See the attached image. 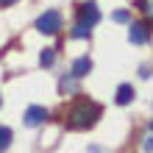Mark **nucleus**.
<instances>
[{"label": "nucleus", "instance_id": "obj_1", "mask_svg": "<svg viewBox=\"0 0 153 153\" xmlns=\"http://www.w3.org/2000/svg\"><path fill=\"white\" fill-rule=\"evenodd\" d=\"M100 117V106L97 103H89V100H78L73 109L67 111V128L70 131H84V128H92Z\"/></svg>", "mask_w": 153, "mask_h": 153}, {"label": "nucleus", "instance_id": "obj_2", "mask_svg": "<svg viewBox=\"0 0 153 153\" xmlns=\"http://www.w3.org/2000/svg\"><path fill=\"white\" fill-rule=\"evenodd\" d=\"M59 28H61V14L59 11H45L39 20H36V31L39 33L53 36V33H59Z\"/></svg>", "mask_w": 153, "mask_h": 153}, {"label": "nucleus", "instance_id": "obj_3", "mask_svg": "<svg viewBox=\"0 0 153 153\" xmlns=\"http://www.w3.org/2000/svg\"><path fill=\"white\" fill-rule=\"evenodd\" d=\"M128 39L134 42V45H145L148 39H150V28L145 22H131L128 25Z\"/></svg>", "mask_w": 153, "mask_h": 153}, {"label": "nucleus", "instance_id": "obj_4", "mask_svg": "<svg viewBox=\"0 0 153 153\" xmlns=\"http://www.w3.org/2000/svg\"><path fill=\"white\" fill-rule=\"evenodd\" d=\"M45 120H48V109H42V106H31V109L25 111V117H22V123L28 125V128H36Z\"/></svg>", "mask_w": 153, "mask_h": 153}, {"label": "nucleus", "instance_id": "obj_5", "mask_svg": "<svg viewBox=\"0 0 153 153\" xmlns=\"http://www.w3.org/2000/svg\"><path fill=\"white\" fill-rule=\"evenodd\" d=\"M78 17H81V22H86V25H97L100 11H97L95 3H81V6H78Z\"/></svg>", "mask_w": 153, "mask_h": 153}, {"label": "nucleus", "instance_id": "obj_6", "mask_svg": "<svg viewBox=\"0 0 153 153\" xmlns=\"http://www.w3.org/2000/svg\"><path fill=\"white\" fill-rule=\"evenodd\" d=\"M89 73H92V59H89V56H81V59L73 61V75L75 78H84Z\"/></svg>", "mask_w": 153, "mask_h": 153}, {"label": "nucleus", "instance_id": "obj_7", "mask_svg": "<svg viewBox=\"0 0 153 153\" xmlns=\"http://www.w3.org/2000/svg\"><path fill=\"white\" fill-rule=\"evenodd\" d=\"M131 100H134V86L120 84V86H117V103H120V106H128Z\"/></svg>", "mask_w": 153, "mask_h": 153}, {"label": "nucleus", "instance_id": "obj_8", "mask_svg": "<svg viewBox=\"0 0 153 153\" xmlns=\"http://www.w3.org/2000/svg\"><path fill=\"white\" fill-rule=\"evenodd\" d=\"M8 145H11V131H8L6 125H0V153H6Z\"/></svg>", "mask_w": 153, "mask_h": 153}, {"label": "nucleus", "instance_id": "obj_9", "mask_svg": "<svg viewBox=\"0 0 153 153\" xmlns=\"http://www.w3.org/2000/svg\"><path fill=\"white\" fill-rule=\"evenodd\" d=\"M89 31H92V25H86V22H78L75 28H73V36H75V39H86V36H89Z\"/></svg>", "mask_w": 153, "mask_h": 153}, {"label": "nucleus", "instance_id": "obj_10", "mask_svg": "<svg viewBox=\"0 0 153 153\" xmlns=\"http://www.w3.org/2000/svg\"><path fill=\"white\" fill-rule=\"evenodd\" d=\"M53 59H56L53 48H45V50L39 53V64H42V67H50V64H53Z\"/></svg>", "mask_w": 153, "mask_h": 153}, {"label": "nucleus", "instance_id": "obj_11", "mask_svg": "<svg viewBox=\"0 0 153 153\" xmlns=\"http://www.w3.org/2000/svg\"><path fill=\"white\" fill-rule=\"evenodd\" d=\"M137 8L148 17V20H153V0H137Z\"/></svg>", "mask_w": 153, "mask_h": 153}, {"label": "nucleus", "instance_id": "obj_12", "mask_svg": "<svg viewBox=\"0 0 153 153\" xmlns=\"http://www.w3.org/2000/svg\"><path fill=\"white\" fill-rule=\"evenodd\" d=\"M111 20H114V22H128V11H114Z\"/></svg>", "mask_w": 153, "mask_h": 153}, {"label": "nucleus", "instance_id": "obj_13", "mask_svg": "<svg viewBox=\"0 0 153 153\" xmlns=\"http://www.w3.org/2000/svg\"><path fill=\"white\" fill-rule=\"evenodd\" d=\"M67 89L73 92V89H75V81H67V78H61V92H67Z\"/></svg>", "mask_w": 153, "mask_h": 153}, {"label": "nucleus", "instance_id": "obj_14", "mask_svg": "<svg viewBox=\"0 0 153 153\" xmlns=\"http://www.w3.org/2000/svg\"><path fill=\"white\" fill-rule=\"evenodd\" d=\"M142 148H145V153H153V134L145 137V145H142Z\"/></svg>", "mask_w": 153, "mask_h": 153}, {"label": "nucleus", "instance_id": "obj_15", "mask_svg": "<svg viewBox=\"0 0 153 153\" xmlns=\"http://www.w3.org/2000/svg\"><path fill=\"white\" fill-rule=\"evenodd\" d=\"M17 0H0V6H14Z\"/></svg>", "mask_w": 153, "mask_h": 153}, {"label": "nucleus", "instance_id": "obj_16", "mask_svg": "<svg viewBox=\"0 0 153 153\" xmlns=\"http://www.w3.org/2000/svg\"><path fill=\"white\" fill-rule=\"evenodd\" d=\"M92 153H106V150H100V148H92Z\"/></svg>", "mask_w": 153, "mask_h": 153}, {"label": "nucleus", "instance_id": "obj_17", "mask_svg": "<svg viewBox=\"0 0 153 153\" xmlns=\"http://www.w3.org/2000/svg\"><path fill=\"white\" fill-rule=\"evenodd\" d=\"M150 131H153V123H150Z\"/></svg>", "mask_w": 153, "mask_h": 153}]
</instances>
